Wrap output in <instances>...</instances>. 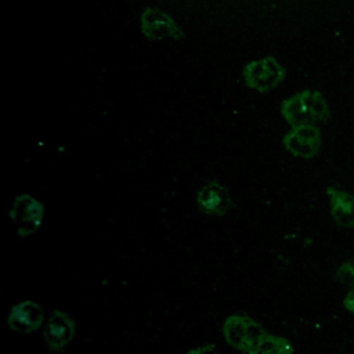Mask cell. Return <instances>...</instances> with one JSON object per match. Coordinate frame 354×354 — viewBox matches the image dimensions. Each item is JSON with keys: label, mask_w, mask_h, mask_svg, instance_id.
<instances>
[{"label": "cell", "mask_w": 354, "mask_h": 354, "mask_svg": "<svg viewBox=\"0 0 354 354\" xmlns=\"http://www.w3.org/2000/svg\"><path fill=\"white\" fill-rule=\"evenodd\" d=\"M285 148L300 158H311L317 155L321 145L319 130L314 124L295 126V129L283 138Z\"/></svg>", "instance_id": "cell-8"}, {"label": "cell", "mask_w": 354, "mask_h": 354, "mask_svg": "<svg viewBox=\"0 0 354 354\" xmlns=\"http://www.w3.org/2000/svg\"><path fill=\"white\" fill-rule=\"evenodd\" d=\"M329 108L325 98L313 90L301 91L282 104L283 118L293 126L313 124L328 118Z\"/></svg>", "instance_id": "cell-1"}, {"label": "cell", "mask_w": 354, "mask_h": 354, "mask_svg": "<svg viewBox=\"0 0 354 354\" xmlns=\"http://www.w3.org/2000/svg\"><path fill=\"white\" fill-rule=\"evenodd\" d=\"M326 194L330 201L333 221L342 227H354V195L333 187H329Z\"/></svg>", "instance_id": "cell-10"}, {"label": "cell", "mask_w": 354, "mask_h": 354, "mask_svg": "<svg viewBox=\"0 0 354 354\" xmlns=\"http://www.w3.org/2000/svg\"><path fill=\"white\" fill-rule=\"evenodd\" d=\"M142 32L152 39H166V37H178L180 30L173 19L158 11V10H145L141 17Z\"/></svg>", "instance_id": "cell-9"}, {"label": "cell", "mask_w": 354, "mask_h": 354, "mask_svg": "<svg viewBox=\"0 0 354 354\" xmlns=\"http://www.w3.org/2000/svg\"><path fill=\"white\" fill-rule=\"evenodd\" d=\"M185 354H217V351H216L214 346H212V344H202L195 348H191Z\"/></svg>", "instance_id": "cell-13"}, {"label": "cell", "mask_w": 354, "mask_h": 354, "mask_svg": "<svg viewBox=\"0 0 354 354\" xmlns=\"http://www.w3.org/2000/svg\"><path fill=\"white\" fill-rule=\"evenodd\" d=\"M76 335L73 318L64 311L54 310L50 313L43 328V342L48 351L58 354L73 342Z\"/></svg>", "instance_id": "cell-3"}, {"label": "cell", "mask_w": 354, "mask_h": 354, "mask_svg": "<svg viewBox=\"0 0 354 354\" xmlns=\"http://www.w3.org/2000/svg\"><path fill=\"white\" fill-rule=\"evenodd\" d=\"M343 306L346 307V310L351 314H354V286L346 293L344 299H343Z\"/></svg>", "instance_id": "cell-14"}, {"label": "cell", "mask_w": 354, "mask_h": 354, "mask_svg": "<svg viewBox=\"0 0 354 354\" xmlns=\"http://www.w3.org/2000/svg\"><path fill=\"white\" fill-rule=\"evenodd\" d=\"M223 335L228 346L250 354L267 333L254 319L235 314L224 321Z\"/></svg>", "instance_id": "cell-2"}, {"label": "cell", "mask_w": 354, "mask_h": 354, "mask_svg": "<svg viewBox=\"0 0 354 354\" xmlns=\"http://www.w3.org/2000/svg\"><path fill=\"white\" fill-rule=\"evenodd\" d=\"M250 354H292V346L281 336L266 335Z\"/></svg>", "instance_id": "cell-11"}, {"label": "cell", "mask_w": 354, "mask_h": 354, "mask_svg": "<svg viewBox=\"0 0 354 354\" xmlns=\"http://www.w3.org/2000/svg\"><path fill=\"white\" fill-rule=\"evenodd\" d=\"M10 217L17 227L19 236H29L37 231L43 220L41 205L29 195L14 199L10 207Z\"/></svg>", "instance_id": "cell-5"}, {"label": "cell", "mask_w": 354, "mask_h": 354, "mask_svg": "<svg viewBox=\"0 0 354 354\" xmlns=\"http://www.w3.org/2000/svg\"><path fill=\"white\" fill-rule=\"evenodd\" d=\"M337 278L342 281H350L354 282V257L346 261L343 266L339 267L337 270Z\"/></svg>", "instance_id": "cell-12"}, {"label": "cell", "mask_w": 354, "mask_h": 354, "mask_svg": "<svg viewBox=\"0 0 354 354\" xmlns=\"http://www.w3.org/2000/svg\"><path fill=\"white\" fill-rule=\"evenodd\" d=\"M283 68L271 58L252 62L245 69V79L248 84L260 91L275 87L283 79Z\"/></svg>", "instance_id": "cell-7"}, {"label": "cell", "mask_w": 354, "mask_h": 354, "mask_svg": "<svg viewBox=\"0 0 354 354\" xmlns=\"http://www.w3.org/2000/svg\"><path fill=\"white\" fill-rule=\"evenodd\" d=\"M44 322L43 307L32 300L15 303L7 314V325L17 333L29 335L36 332Z\"/></svg>", "instance_id": "cell-6"}, {"label": "cell", "mask_w": 354, "mask_h": 354, "mask_svg": "<svg viewBox=\"0 0 354 354\" xmlns=\"http://www.w3.org/2000/svg\"><path fill=\"white\" fill-rule=\"evenodd\" d=\"M232 205V198L225 185L218 181L203 184L196 194L199 212L209 218L224 217Z\"/></svg>", "instance_id": "cell-4"}]
</instances>
